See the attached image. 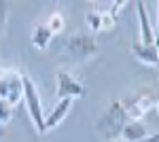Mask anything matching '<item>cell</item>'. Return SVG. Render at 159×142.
Segmentation results:
<instances>
[{"instance_id": "4fadbf2b", "label": "cell", "mask_w": 159, "mask_h": 142, "mask_svg": "<svg viewBox=\"0 0 159 142\" xmlns=\"http://www.w3.org/2000/svg\"><path fill=\"white\" fill-rule=\"evenodd\" d=\"M45 25L51 30V34L55 36V34H61V32H64V28H66V19H64L61 13H51Z\"/></svg>"}, {"instance_id": "3957f363", "label": "cell", "mask_w": 159, "mask_h": 142, "mask_svg": "<svg viewBox=\"0 0 159 142\" xmlns=\"http://www.w3.org/2000/svg\"><path fill=\"white\" fill-rule=\"evenodd\" d=\"M61 49H64V53L72 62H87V59L98 55L100 45H98V38L93 34H81V32H76V34L64 38Z\"/></svg>"}, {"instance_id": "e0dca14e", "label": "cell", "mask_w": 159, "mask_h": 142, "mask_svg": "<svg viewBox=\"0 0 159 142\" xmlns=\"http://www.w3.org/2000/svg\"><path fill=\"white\" fill-rule=\"evenodd\" d=\"M155 47L159 49V32H157V34H155Z\"/></svg>"}, {"instance_id": "6da1fadb", "label": "cell", "mask_w": 159, "mask_h": 142, "mask_svg": "<svg viewBox=\"0 0 159 142\" xmlns=\"http://www.w3.org/2000/svg\"><path fill=\"white\" fill-rule=\"evenodd\" d=\"M127 121H129V119L125 115L123 102L117 100V102L108 104V108L102 112V117H100L98 123H96V131H98L106 142H115V138L121 136V130L125 127Z\"/></svg>"}, {"instance_id": "8fae6325", "label": "cell", "mask_w": 159, "mask_h": 142, "mask_svg": "<svg viewBox=\"0 0 159 142\" xmlns=\"http://www.w3.org/2000/svg\"><path fill=\"white\" fill-rule=\"evenodd\" d=\"M148 136V127L142 121H127L125 127L121 130V140L123 142H140L142 138Z\"/></svg>"}, {"instance_id": "8992f818", "label": "cell", "mask_w": 159, "mask_h": 142, "mask_svg": "<svg viewBox=\"0 0 159 142\" xmlns=\"http://www.w3.org/2000/svg\"><path fill=\"white\" fill-rule=\"evenodd\" d=\"M157 100L159 98H155L153 94H140L136 98H132V100H127V102H123L127 119L129 121H142V117L157 104Z\"/></svg>"}, {"instance_id": "2e32d148", "label": "cell", "mask_w": 159, "mask_h": 142, "mask_svg": "<svg viewBox=\"0 0 159 142\" xmlns=\"http://www.w3.org/2000/svg\"><path fill=\"white\" fill-rule=\"evenodd\" d=\"M155 24H157V28H155V34L159 32V4H157V19H155Z\"/></svg>"}, {"instance_id": "30bf717a", "label": "cell", "mask_w": 159, "mask_h": 142, "mask_svg": "<svg viewBox=\"0 0 159 142\" xmlns=\"http://www.w3.org/2000/svg\"><path fill=\"white\" fill-rule=\"evenodd\" d=\"M132 53L140 64H147V66H159V49L155 45H142L134 40L132 43Z\"/></svg>"}, {"instance_id": "9a60e30c", "label": "cell", "mask_w": 159, "mask_h": 142, "mask_svg": "<svg viewBox=\"0 0 159 142\" xmlns=\"http://www.w3.org/2000/svg\"><path fill=\"white\" fill-rule=\"evenodd\" d=\"M140 142H159V131L157 134H148L147 138H142Z\"/></svg>"}, {"instance_id": "9c48e42d", "label": "cell", "mask_w": 159, "mask_h": 142, "mask_svg": "<svg viewBox=\"0 0 159 142\" xmlns=\"http://www.w3.org/2000/svg\"><path fill=\"white\" fill-rule=\"evenodd\" d=\"M72 102L74 100H57L55 106H53V110L45 117V130L47 131L55 130L61 121L68 117V112H70V108H72Z\"/></svg>"}, {"instance_id": "7a4b0ae2", "label": "cell", "mask_w": 159, "mask_h": 142, "mask_svg": "<svg viewBox=\"0 0 159 142\" xmlns=\"http://www.w3.org/2000/svg\"><path fill=\"white\" fill-rule=\"evenodd\" d=\"M21 100L25 104V110H28V117L32 121L34 130H36L38 136H45L47 130H45V110H43V100H40V94H38L34 81L28 76V74H21Z\"/></svg>"}, {"instance_id": "52a82bcc", "label": "cell", "mask_w": 159, "mask_h": 142, "mask_svg": "<svg viewBox=\"0 0 159 142\" xmlns=\"http://www.w3.org/2000/svg\"><path fill=\"white\" fill-rule=\"evenodd\" d=\"M85 24H87L91 34H100V32H106V30H110L115 25V17L108 11L96 7V9L85 13Z\"/></svg>"}, {"instance_id": "5b68a950", "label": "cell", "mask_w": 159, "mask_h": 142, "mask_svg": "<svg viewBox=\"0 0 159 142\" xmlns=\"http://www.w3.org/2000/svg\"><path fill=\"white\" fill-rule=\"evenodd\" d=\"M21 72L17 70H4L0 72V100L9 102V104H17L21 100Z\"/></svg>"}, {"instance_id": "5bb4252c", "label": "cell", "mask_w": 159, "mask_h": 142, "mask_svg": "<svg viewBox=\"0 0 159 142\" xmlns=\"http://www.w3.org/2000/svg\"><path fill=\"white\" fill-rule=\"evenodd\" d=\"M13 112H15V106H13V104H9V102H4V100H0V125L11 123Z\"/></svg>"}, {"instance_id": "277c9868", "label": "cell", "mask_w": 159, "mask_h": 142, "mask_svg": "<svg viewBox=\"0 0 159 142\" xmlns=\"http://www.w3.org/2000/svg\"><path fill=\"white\" fill-rule=\"evenodd\" d=\"M85 94V85L79 79H74L70 72L60 70L55 74V98L57 100H74V98H83Z\"/></svg>"}, {"instance_id": "ac0fdd59", "label": "cell", "mask_w": 159, "mask_h": 142, "mask_svg": "<svg viewBox=\"0 0 159 142\" xmlns=\"http://www.w3.org/2000/svg\"><path fill=\"white\" fill-rule=\"evenodd\" d=\"M155 108H157V112H159V100H157V104H155Z\"/></svg>"}, {"instance_id": "7c38bea8", "label": "cell", "mask_w": 159, "mask_h": 142, "mask_svg": "<svg viewBox=\"0 0 159 142\" xmlns=\"http://www.w3.org/2000/svg\"><path fill=\"white\" fill-rule=\"evenodd\" d=\"M51 40H53V34H51V30L45 24H36L32 28V36H30L32 47H36L38 51H45L51 45Z\"/></svg>"}, {"instance_id": "ba28073f", "label": "cell", "mask_w": 159, "mask_h": 142, "mask_svg": "<svg viewBox=\"0 0 159 142\" xmlns=\"http://www.w3.org/2000/svg\"><path fill=\"white\" fill-rule=\"evenodd\" d=\"M136 11H138V25H140V40L142 45H155V28L151 25V19H148V13L144 2H136Z\"/></svg>"}]
</instances>
